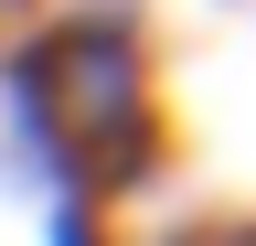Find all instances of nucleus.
<instances>
[{"instance_id": "20e7f679", "label": "nucleus", "mask_w": 256, "mask_h": 246, "mask_svg": "<svg viewBox=\"0 0 256 246\" xmlns=\"http://www.w3.org/2000/svg\"><path fill=\"white\" fill-rule=\"evenodd\" d=\"M32 11H43V0H0V22H32Z\"/></svg>"}, {"instance_id": "f257e3e1", "label": "nucleus", "mask_w": 256, "mask_h": 246, "mask_svg": "<svg viewBox=\"0 0 256 246\" xmlns=\"http://www.w3.org/2000/svg\"><path fill=\"white\" fill-rule=\"evenodd\" d=\"M32 54V97H43V139L64 193H86L107 214L118 193L171 161V118H160V65H150V22L139 0H75L43 33H22Z\"/></svg>"}, {"instance_id": "f03ea898", "label": "nucleus", "mask_w": 256, "mask_h": 246, "mask_svg": "<svg viewBox=\"0 0 256 246\" xmlns=\"http://www.w3.org/2000/svg\"><path fill=\"white\" fill-rule=\"evenodd\" d=\"M43 246H107V214H96L86 193H54V214H43Z\"/></svg>"}, {"instance_id": "7ed1b4c3", "label": "nucleus", "mask_w": 256, "mask_h": 246, "mask_svg": "<svg viewBox=\"0 0 256 246\" xmlns=\"http://www.w3.org/2000/svg\"><path fill=\"white\" fill-rule=\"evenodd\" d=\"M160 246H246V214H192V225L160 235Z\"/></svg>"}]
</instances>
